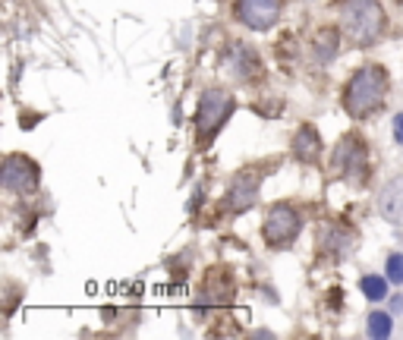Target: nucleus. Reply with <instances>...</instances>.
I'll return each mask as SVG.
<instances>
[{"label": "nucleus", "mask_w": 403, "mask_h": 340, "mask_svg": "<svg viewBox=\"0 0 403 340\" xmlns=\"http://www.w3.org/2000/svg\"><path fill=\"white\" fill-rule=\"evenodd\" d=\"M385 271H387V280H391V284H403V252H394V256H387Z\"/></svg>", "instance_id": "16"}, {"label": "nucleus", "mask_w": 403, "mask_h": 340, "mask_svg": "<svg viewBox=\"0 0 403 340\" xmlns=\"http://www.w3.org/2000/svg\"><path fill=\"white\" fill-rule=\"evenodd\" d=\"M387 98V73L378 63H365L359 73H353L343 85V111L353 120H365L385 104Z\"/></svg>", "instance_id": "1"}, {"label": "nucleus", "mask_w": 403, "mask_h": 340, "mask_svg": "<svg viewBox=\"0 0 403 340\" xmlns=\"http://www.w3.org/2000/svg\"><path fill=\"white\" fill-rule=\"evenodd\" d=\"M259 186H262V170L255 168L240 170L230 183V192H227V212L230 214L249 212L255 205V199H259Z\"/></svg>", "instance_id": "8"}, {"label": "nucleus", "mask_w": 403, "mask_h": 340, "mask_svg": "<svg viewBox=\"0 0 403 340\" xmlns=\"http://www.w3.org/2000/svg\"><path fill=\"white\" fill-rule=\"evenodd\" d=\"M340 28L356 48H372L385 32V10L378 0H343Z\"/></svg>", "instance_id": "2"}, {"label": "nucleus", "mask_w": 403, "mask_h": 340, "mask_svg": "<svg viewBox=\"0 0 403 340\" xmlns=\"http://www.w3.org/2000/svg\"><path fill=\"white\" fill-rule=\"evenodd\" d=\"M0 183H4L6 192H16V195H28L38 190L41 183V170L32 158L26 155H6L4 161V173H0Z\"/></svg>", "instance_id": "6"}, {"label": "nucleus", "mask_w": 403, "mask_h": 340, "mask_svg": "<svg viewBox=\"0 0 403 340\" xmlns=\"http://www.w3.org/2000/svg\"><path fill=\"white\" fill-rule=\"evenodd\" d=\"M337 54V32L334 28H321L318 38H315V57H318V63H328L334 60Z\"/></svg>", "instance_id": "13"}, {"label": "nucleus", "mask_w": 403, "mask_h": 340, "mask_svg": "<svg viewBox=\"0 0 403 340\" xmlns=\"http://www.w3.org/2000/svg\"><path fill=\"white\" fill-rule=\"evenodd\" d=\"M321 249L343 256V252L356 249V234H350L347 227H328L325 234H321Z\"/></svg>", "instance_id": "12"}, {"label": "nucleus", "mask_w": 403, "mask_h": 340, "mask_svg": "<svg viewBox=\"0 0 403 340\" xmlns=\"http://www.w3.org/2000/svg\"><path fill=\"white\" fill-rule=\"evenodd\" d=\"M334 168L356 186L369 180V146L362 142V136H343L340 146L334 148Z\"/></svg>", "instance_id": "5"}, {"label": "nucleus", "mask_w": 403, "mask_h": 340, "mask_svg": "<svg viewBox=\"0 0 403 340\" xmlns=\"http://www.w3.org/2000/svg\"><path fill=\"white\" fill-rule=\"evenodd\" d=\"M233 16L252 32H268L281 16V0H233Z\"/></svg>", "instance_id": "7"}, {"label": "nucleus", "mask_w": 403, "mask_h": 340, "mask_svg": "<svg viewBox=\"0 0 403 340\" xmlns=\"http://www.w3.org/2000/svg\"><path fill=\"white\" fill-rule=\"evenodd\" d=\"M365 322H369V337H391L394 324H391V315L387 312H372Z\"/></svg>", "instance_id": "15"}, {"label": "nucleus", "mask_w": 403, "mask_h": 340, "mask_svg": "<svg viewBox=\"0 0 403 340\" xmlns=\"http://www.w3.org/2000/svg\"><path fill=\"white\" fill-rule=\"evenodd\" d=\"M237 101L227 89H205L199 98V107H195V142L199 148H208L211 139L227 126Z\"/></svg>", "instance_id": "3"}, {"label": "nucleus", "mask_w": 403, "mask_h": 340, "mask_svg": "<svg viewBox=\"0 0 403 340\" xmlns=\"http://www.w3.org/2000/svg\"><path fill=\"white\" fill-rule=\"evenodd\" d=\"M359 290H362L365 300H372V302L387 300V278H378V274H365V278L359 280Z\"/></svg>", "instance_id": "14"}, {"label": "nucleus", "mask_w": 403, "mask_h": 340, "mask_svg": "<svg viewBox=\"0 0 403 340\" xmlns=\"http://www.w3.org/2000/svg\"><path fill=\"white\" fill-rule=\"evenodd\" d=\"M394 312H403V296H397V300H394Z\"/></svg>", "instance_id": "18"}, {"label": "nucleus", "mask_w": 403, "mask_h": 340, "mask_svg": "<svg viewBox=\"0 0 403 340\" xmlns=\"http://www.w3.org/2000/svg\"><path fill=\"white\" fill-rule=\"evenodd\" d=\"M378 214L385 221L397 224L403 218V173L391 177L378 192Z\"/></svg>", "instance_id": "10"}, {"label": "nucleus", "mask_w": 403, "mask_h": 340, "mask_svg": "<svg viewBox=\"0 0 403 340\" xmlns=\"http://www.w3.org/2000/svg\"><path fill=\"white\" fill-rule=\"evenodd\" d=\"M321 151H325V142H321L318 129H315L312 123L299 126L296 136H293V158H296L299 164H318Z\"/></svg>", "instance_id": "9"}, {"label": "nucleus", "mask_w": 403, "mask_h": 340, "mask_svg": "<svg viewBox=\"0 0 403 340\" xmlns=\"http://www.w3.org/2000/svg\"><path fill=\"white\" fill-rule=\"evenodd\" d=\"M394 142H397V146H403V114H397V117H394Z\"/></svg>", "instance_id": "17"}, {"label": "nucleus", "mask_w": 403, "mask_h": 340, "mask_svg": "<svg viewBox=\"0 0 403 340\" xmlns=\"http://www.w3.org/2000/svg\"><path fill=\"white\" fill-rule=\"evenodd\" d=\"M299 230H303V214L290 205V202H277L268 208L265 221H262V236L271 249H287L290 243H296Z\"/></svg>", "instance_id": "4"}, {"label": "nucleus", "mask_w": 403, "mask_h": 340, "mask_svg": "<svg viewBox=\"0 0 403 340\" xmlns=\"http://www.w3.org/2000/svg\"><path fill=\"white\" fill-rule=\"evenodd\" d=\"M230 67H237L233 70V76L237 79H252V76H259V57H255V50L252 48H246L243 41H233V54H230Z\"/></svg>", "instance_id": "11"}]
</instances>
